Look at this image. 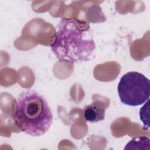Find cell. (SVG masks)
<instances>
[{"instance_id": "cell-2", "label": "cell", "mask_w": 150, "mask_h": 150, "mask_svg": "<svg viewBox=\"0 0 150 150\" xmlns=\"http://www.w3.org/2000/svg\"><path fill=\"white\" fill-rule=\"evenodd\" d=\"M12 118L22 132L33 137L45 134L53 121L52 112L46 100L32 90L22 92L16 98Z\"/></svg>"}, {"instance_id": "cell-5", "label": "cell", "mask_w": 150, "mask_h": 150, "mask_svg": "<svg viewBox=\"0 0 150 150\" xmlns=\"http://www.w3.org/2000/svg\"><path fill=\"white\" fill-rule=\"evenodd\" d=\"M139 145H149V139L146 137H138L134 138L125 146L124 149H137Z\"/></svg>"}, {"instance_id": "cell-4", "label": "cell", "mask_w": 150, "mask_h": 150, "mask_svg": "<svg viewBox=\"0 0 150 150\" xmlns=\"http://www.w3.org/2000/svg\"><path fill=\"white\" fill-rule=\"evenodd\" d=\"M105 108L101 104L93 103L84 108V117L87 122L91 123L102 121L105 118Z\"/></svg>"}, {"instance_id": "cell-1", "label": "cell", "mask_w": 150, "mask_h": 150, "mask_svg": "<svg viewBox=\"0 0 150 150\" xmlns=\"http://www.w3.org/2000/svg\"><path fill=\"white\" fill-rule=\"evenodd\" d=\"M50 47L59 61L74 63L90 60L96 46L88 25L76 19L62 18Z\"/></svg>"}, {"instance_id": "cell-3", "label": "cell", "mask_w": 150, "mask_h": 150, "mask_svg": "<svg viewBox=\"0 0 150 150\" xmlns=\"http://www.w3.org/2000/svg\"><path fill=\"white\" fill-rule=\"evenodd\" d=\"M117 89L122 103L129 106H138L149 99V80L141 73L129 71L121 78Z\"/></svg>"}]
</instances>
